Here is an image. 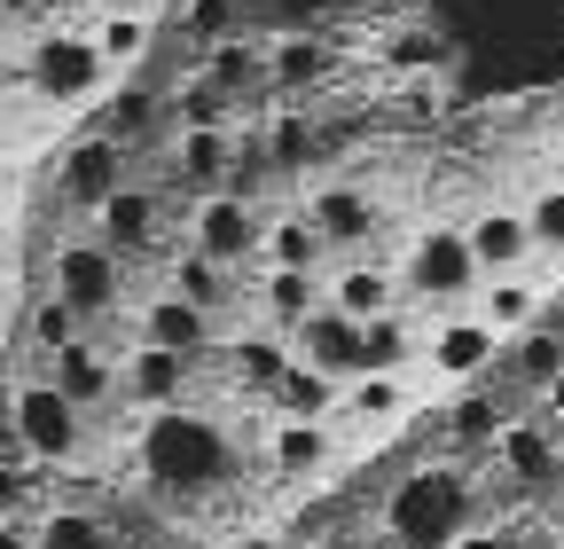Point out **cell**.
Instances as JSON below:
<instances>
[{
	"instance_id": "34",
	"label": "cell",
	"mask_w": 564,
	"mask_h": 549,
	"mask_svg": "<svg viewBox=\"0 0 564 549\" xmlns=\"http://www.w3.org/2000/svg\"><path fill=\"white\" fill-rule=\"evenodd\" d=\"M510 377L525 385V392H549L556 377H564V330H525V337H510Z\"/></svg>"
},
{
	"instance_id": "24",
	"label": "cell",
	"mask_w": 564,
	"mask_h": 549,
	"mask_svg": "<svg viewBox=\"0 0 564 549\" xmlns=\"http://www.w3.org/2000/svg\"><path fill=\"white\" fill-rule=\"evenodd\" d=\"M470 314L510 346V337H525L541 322V274H486L478 299H470Z\"/></svg>"
},
{
	"instance_id": "10",
	"label": "cell",
	"mask_w": 564,
	"mask_h": 549,
	"mask_svg": "<svg viewBox=\"0 0 564 549\" xmlns=\"http://www.w3.org/2000/svg\"><path fill=\"white\" fill-rule=\"evenodd\" d=\"M87 236L110 244L126 267H133V259H150V251L165 244V196H158L150 181H118V189L95 204V213H87Z\"/></svg>"
},
{
	"instance_id": "11",
	"label": "cell",
	"mask_w": 564,
	"mask_h": 549,
	"mask_svg": "<svg viewBox=\"0 0 564 549\" xmlns=\"http://www.w3.org/2000/svg\"><path fill=\"white\" fill-rule=\"evenodd\" d=\"M70 408H87V417H102V408H118V346L102 330H87V337H70L63 354H47V362H32Z\"/></svg>"
},
{
	"instance_id": "14",
	"label": "cell",
	"mask_w": 564,
	"mask_h": 549,
	"mask_svg": "<svg viewBox=\"0 0 564 549\" xmlns=\"http://www.w3.org/2000/svg\"><path fill=\"white\" fill-rule=\"evenodd\" d=\"M306 220L322 228V244L329 251H369L377 236H384V213H377V196L361 189V181H314L306 189Z\"/></svg>"
},
{
	"instance_id": "18",
	"label": "cell",
	"mask_w": 564,
	"mask_h": 549,
	"mask_svg": "<svg viewBox=\"0 0 564 549\" xmlns=\"http://www.w3.org/2000/svg\"><path fill=\"white\" fill-rule=\"evenodd\" d=\"M322 299H329L337 314H352V322H377V314L408 306V299H400V274H392L377 251H352V259L322 267Z\"/></svg>"
},
{
	"instance_id": "49",
	"label": "cell",
	"mask_w": 564,
	"mask_h": 549,
	"mask_svg": "<svg viewBox=\"0 0 564 549\" xmlns=\"http://www.w3.org/2000/svg\"><path fill=\"white\" fill-rule=\"evenodd\" d=\"M0 440H9V432H0Z\"/></svg>"
},
{
	"instance_id": "45",
	"label": "cell",
	"mask_w": 564,
	"mask_h": 549,
	"mask_svg": "<svg viewBox=\"0 0 564 549\" xmlns=\"http://www.w3.org/2000/svg\"><path fill=\"white\" fill-rule=\"evenodd\" d=\"M24 369H9V346H0V400H9V385H17Z\"/></svg>"
},
{
	"instance_id": "6",
	"label": "cell",
	"mask_w": 564,
	"mask_h": 549,
	"mask_svg": "<svg viewBox=\"0 0 564 549\" xmlns=\"http://www.w3.org/2000/svg\"><path fill=\"white\" fill-rule=\"evenodd\" d=\"M24 87H32L47 110H79V103H95V95L110 87V63L95 55L87 24H63V32H40V40L24 47Z\"/></svg>"
},
{
	"instance_id": "3",
	"label": "cell",
	"mask_w": 564,
	"mask_h": 549,
	"mask_svg": "<svg viewBox=\"0 0 564 549\" xmlns=\"http://www.w3.org/2000/svg\"><path fill=\"white\" fill-rule=\"evenodd\" d=\"M0 432L17 440V455H32V463H87V448H95V417L87 408H70L40 369H24L17 385H9V400H0Z\"/></svg>"
},
{
	"instance_id": "22",
	"label": "cell",
	"mask_w": 564,
	"mask_h": 549,
	"mask_svg": "<svg viewBox=\"0 0 564 549\" xmlns=\"http://www.w3.org/2000/svg\"><path fill=\"white\" fill-rule=\"evenodd\" d=\"M291 354L306 362V369H322V377H361V322H352V314H337L329 299L291 330Z\"/></svg>"
},
{
	"instance_id": "31",
	"label": "cell",
	"mask_w": 564,
	"mask_h": 549,
	"mask_svg": "<svg viewBox=\"0 0 564 549\" xmlns=\"http://www.w3.org/2000/svg\"><path fill=\"white\" fill-rule=\"evenodd\" d=\"M415 346H423L415 306H392V314L361 322V369H408L415 377Z\"/></svg>"
},
{
	"instance_id": "28",
	"label": "cell",
	"mask_w": 564,
	"mask_h": 549,
	"mask_svg": "<svg viewBox=\"0 0 564 549\" xmlns=\"http://www.w3.org/2000/svg\"><path fill=\"white\" fill-rule=\"evenodd\" d=\"M228 362H236V385H243L251 400H274V385L291 377V362H299V354H291V337H282V330L251 322L236 346H228Z\"/></svg>"
},
{
	"instance_id": "40",
	"label": "cell",
	"mask_w": 564,
	"mask_h": 549,
	"mask_svg": "<svg viewBox=\"0 0 564 549\" xmlns=\"http://www.w3.org/2000/svg\"><path fill=\"white\" fill-rule=\"evenodd\" d=\"M525 228H533V251H556L564 259V181H541L525 196Z\"/></svg>"
},
{
	"instance_id": "27",
	"label": "cell",
	"mask_w": 564,
	"mask_h": 549,
	"mask_svg": "<svg viewBox=\"0 0 564 549\" xmlns=\"http://www.w3.org/2000/svg\"><path fill=\"white\" fill-rule=\"evenodd\" d=\"M251 299H259V314H251V322H267V330L291 337V330L322 306V274H299V267H259Z\"/></svg>"
},
{
	"instance_id": "16",
	"label": "cell",
	"mask_w": 564,
	"mask_h": 549,
	"mask_svg": "<svg viewBox=\"0 0 564 549\" xmlns=\"http://www.w3.org/2000/svg\"><path fill=\"white\" fill-rule=\"evenodd\" d=\"M494 463H502V478L518 495H556L564 487V440H556V424L510 417L502 432H494Z\"/></svg>"
},
{
	"instance_id": "36",
	"label": "cell",
	"mask_w": 564,
	"mask_h": 549,
	"mask_svg": "<svg viewBox=\"0 0 564 549\" xmlns=\"http://www.w3.org/2000/svg\"><path fill=\"white\" fill-rule=\"evenodd\" d=\"M510 417H502V400L494 392H463L447 417H440V432H447V448H494V432H502Z\"/></svg>"
},
{
	"instance_id": "7",
	"label": "cell",
	"mask_w": 564,
	"mask_h": 549,
	"mask_svg": "<svg viewBox=\"0 0 564 549\" xmlns=\"http://www.w3.org/2000/svg\"><path fill=\"white\" fill-rule=\"evenodd\" d=\"M494 362H502V337H494L470 306H440L423 322V346H415V369L440 377V385H478Z\"/></svg>"
},
{
	"instance_id": "20",
	"label": "cell",
	"mask_w": 564,
	"mask_h": 549,
	"mask_svg": "<svg viewBox=\"0 0 564 549\" xmlns=\"http://www.w3.org/2000/svg\"><path fill=\"white\" fill-rule=\"evenodd\" d=\"M259 55H267V95H314L337 72V47L314 24H291V32L259 40Z\"/></svg>"
},
{
	"instance_id": "44",
	"label": "cell",
	"mask_w": 564,
	"mask_h": 549,
	"mask_svg": "<svg viewBox=\"0 0 564 549\" xmlns=\"http://www.w3.org/2000/svg\"><path fill=\"white\" fill-rule=\"evenodd\" d=\"M541 400H549V424H556V440H564V377H556V385H549Z\"/></svg>"
},
{
	"instance_id": "48",
	"label": "cell",
	"mask_w": 564,
	"mask_h": 549,
	"mask_svg": "<svg viewBox=\"0 0 564 549\" xmlns=\"http://www.w3.org/2000/svg\"><path fill=\"white\" fill-rule=\"evenodd\" d=\"M259 549H274V541H259Z\"/></svg>"
},
{
	"instance_id": "9",
	"label": "cell",
	"mask_w": 564,
	"mask_h": 549,
	"mask_svg": "<svg viewBox=\"0 0 564 549\" xmlns=\"http://www.w3.org/2000/svg\"><path fill=\"white\" fill-rule=\"evenodd\" d=\"M118 181H133V150L118 142V133L110 126H95V133H79V142H63V158H55V204H63V213H95V204L118 189Z\"/></svg>"
},
{
	"instance_id": "29",
	"label": "cell",
	"mask_w": 564,
	"mask_h": 549,
	"mask_svg": "<svg viewBox=\"0 0 564 549\" xmlns=\"http://www.w3.org/2000/svg\"><path fill=\"white\" fill-rule=\"evenodd\" d=\"M251 150H259L267 173H314V158H322V126H314L306 110H274Z\"/></svg>"
},
{
	"instance_id": "1",
	"label": "cell",
	"mask_w": 564,
	"mask_h": 549,
	"mask_svg": "<svg viewBox=\"0 0 564 549\" xmlns=\"http://www.w3.org/2000/svg\"><path fill=\"white\" fill-rule=\"evenodd\" d=\"M133 471L150 478V495H173V503H204L243 478V440L204 417V408H158V417H141L133 432Z\"/></svg>"
},
{
	"instance_id": "4",
	"label": "cell",
	"mask_w": 564,
	"mask_h": 549,
	"mask_svg": "<svg viewBox=\"0 0 564 549\" xmlns=\"http://www.w3.org/2000/svg\"><path fill=\"white\" fill-rule=\"evenodd\" d=\"M47 299H63L87 330H110L133 299H126V259L110 244H95L87 228H63L47 244Z\"/></svg>"
},
{
	"instance_id": "2",
	"label": "cell",
	"mask_w": 564,
	"mask_h": 549,
	"mask_svg": "<svg viewBox=\"0 0 564 549\" xmlns=\"http://www.w3.org/2000/svg\"><path fill=\"white\" fill-rule=\"evenodd\" d=\"M470 510H478V495H470L463 463H415L392 478L377 534H384V549H455L470 534Z\"/></svg>"
},
{
	"instance_id": "41",
	"label": "cell",
	"mask_w": 564,
	"mask_h": 549,
	"mask_svg": "<svg viewBox=\"0 0 564 549\" xmlns=\"http://www.w3.org/2000/svg\"><path fill=\"white\" fill-rule=\"evenodd\" d=\"M267 9H274V17H291V24H314L329 0H267Z\"/></svg>"
},
{
	"instance_id": "23",
	"label": "cell",
	"mask_w": 564,
	"mask_h": 549,
	"mask_svg": "<svg viewBox=\"0 0 564 549\" xmlns=\"http://www.w3.org/2000/svg\"><path fill=\"white\" fill-rule=\"evenodd\" d=\"M408 408H415L408 369H361V377L337 385V417L329 424H400Z\"/></svg>"
},
{
	"instance_id": "39",
	"label": "cell",
	"mask_w": 564,
	"mask_h": 549,
	"mask_svg": "<svg viewBox=\"0 0 564 549\" xmlns=\"http://www.w3.org/2000/svg\"><path fill=\"white\" fill-rule=\"evenodd\" d=\"M24 337H32V362H47V354H63V346H70V337H87V322L70 314L63 299H47V291H40V299H32V314H24Z\"/></svg>"
},
{
	"instance_id": "32",
	"label": "cell",
	"mask_w": 564,
	"mask_h": 549,
	"mask_svg": "<svg viewBox=\"0 0 564 549\" xmlns=\"http://www.w3.org/2000/svg\"><path fill=\"white\" fill-rule=\"evenodd\" d=\"M32 549H118V526L87 503H55V510H40Z\"/></svg>"
},
{
	"instance_id": "33",
	"label": "cell",
	"mask_w": 564,
	"mask_h": 549,
	"mask_svg": "<svg viewBox=\"0 0 564 549\" xmlns=\"http://www.w3.org/2000/svg\"><path fill=\"white\" fill-rule=\"evenodd\" d=\"M158 126H173V103H165V87H150V79L133 72V79L110 95V133H118V142L133 150V142H150Z\"/></svg>"
},
{
	"instance_id": "38",
	"label": "cell",
	"mask_w": 564,
	"mask_h": 549,
	"mask_svg": "<svg viewBox=\"0 0 564 549\" xmlns=\"http://www.w3.org/2000/svg\"><path fill=\"white\" fill-rule=\"evenodd\" d=\"M165 103H173V126H236V118H243V110H236L220 87H212L204 72H188V79H181Z\"/></svg>"
},
{
	"instance_id": "47",
	"label": "cell",
	"mask_w": 564,
	"mask_h": 549,
	"mask_svg": "<svg viewBox=\"0 0 564 549\" xmlns=\"http://www.w3.org/2000/svg\"><path fill=\"white\" fill-rule=\"evenodd\" d=\"M40 9H55V0H40Z\"/></svg>"
},
{
	"instance_id": "50",
	"label": "cell",
	"mask_w": 564,
	"mask_h": 549,
	"mask_svg": "<svg viewBox=\"0 0 564 549\" xmlns=\"http://www.w3.org/2000/svg\"><path fill=\"white\" fill-rule=\"evenodd\" d=\"M556 549H564V541H556Z\"/></svg>"
},
{
	"instance_id": "26",
	"label": "cell",
	"mask_w": 564,
	"mask_h": 549,
	"mask_svg": "<svg viewBox=\"0 0 564 549\" xmlns=\"http://www.w3.org/2000/svg\"><path fill=\"white\" fill-rule=\"evenodd\" d=\"M196 72L220 87L236 110H251V103L267 95V55H259L251 32H236V40H220V47H204V55H196Z\"/></svg>"
},
{
	"instance_id": "42",
	"label": "cell",
	"mask_w": 564,
	"mask_h": 549,
	"mask_svg": "<svg viewBox=\"0 0 564 549\" xmlns=\"http://www.w3.org/2000/svg\"><path fill=\"white\" fill-rule=\"evenodd\" d=\"M0 549H32V526H24V518H9V510H0Z\"/></svg>"
},
{
	"instance_id": "21",
	"label": "cell",
	"mask_w": 564,
	"mask_h": 549,
	"mask_svg": "<svg viewBox=\"0 0 564 549\" xmlns=\"http://www.w3.org/2000/svg\"><path fill=\"white\" fill-rule=\"evenodd\" d=\"M87 40L110 63V79H133L141 63H150V47H158V9H141V0H110V9L87 17Z\"/></svg>"
},
{
	"instance_id": "17",
	"label": "cell",
	"mask_w": 564,
	"mask_h": 549,
	"mask_svg": "<svg viewBox=\"0 0 564 549\" xmlns=\"http://www.w3.org/2000/svg\"><path fill=\"white\" fill-rule=\"evenodd\" d=\"M259 455L274 478H329L337 471V424H314V417H274L267 408V424H259Z\"/></svg>"
},
{
	"instance_id": "30",
	"label": "cell",
	"mask_w": 564,
	"mask_h": 549,
	"mask_svg": "<svg viewBox=\"0 0 564 549\" xmlns=\"http://www.w3.org/2000/svg\"><path fill=\"white\" fill-rule=\"evenodd\" d=\"M165 283H173L188 306H204L212 322H228V314H236V274H228V267H212V259L188 251V244L173 251V274H165Z\"/></svg>"
},
{
	"instance_id": "8",
	"label": "cell",
	"mask_w": 564,
	"mask_h": 549,
	"mask_svg": "<svg viewBox=\"0 0 564 549\" xmlns=\"http://www.w3.org/2000/svg\"><path fill=\"white\" fill-rule=\"evenodd\" d=\"M259 204H251V189H212V196H196L188 204V251H204L212 267H228V274H243V267H259Z\"/></svg>"
},
{
	"instance_id": "37",
	"label": "cell",
	"mask_w": 564,
	"mask_h": 549,
	"mask_svg": "<svg viewBox=\"0 0 564 549\" xmlns=\"http://www.w3.org/2000/svg\"><path fill=\"white\" fill-rule=\"evenodd\" d=\"M181 24H188V47L204 55V47H220V40L251 32V0H188Z\"/></svg>"
},
{
	"instance_id": "35",
	"label": "cell",
	"mask_w": 564,
	"mask_h": 549,
	"mask_svg": "<svg viewBox=\"0 0 564 549\" xmlns=\"http://www.w3.org/2000/svg\"><path fill=\"white\" fill-rule=\"evenodd\" d=\"M274 417H314V424H329L337 417V377H322V369H306V362H291V377L274 385Z\"/></svg>"
},
{
	"instance_id": "46",
	"label": "cell",
	"mask_w": 564,
	"mask_h": 549,
	"mask_svg": "<svg viewBox=\"0 0 564 549\" xmlns=\"http://www.w3.org/2000/svg\"><path fill=\"white\" fill-rule=\"evenodd\" d=\"M0 330H9V306H0ZM0 346H9V337H0Z\"/></svg>"
},
{
	"instance_id": "13",
	"label": "cell",
	"mask_w": 564,
	"mask_h": 549,
	"mask_svg": "<svg viewBox=\"0 0 564 549\" xmlns=\"http://www.w3.org/2000/svg\"><path fill=\"white\" fill-rule=\"evenodd\" d=\"M243 165H259V150L243 142L236 126H173V173H181V189H196V196L236 189Z\"/></svg>"
},
{
	"instance_id": "12",
	"label": "cell",
	"mask_w": 564,
	"mask_h": 549,
	"mask_svg": "<svg viewBox=\"0 0 564 549\" xmlns=\"http://www.w3.org/2000/svg\"><path fill=\"white\" fill-rule=\"evenodd\" d=\"M196 385V362L188 354H165L150 337H126L118 346V400L141 408V417H158V408H181Z\"/></svg>"
},
{
	"instance_id": "15",
	"label": "cell",
	"mask_w": 564,
	"mask_h": 549,
	"mask_svg": "<svg viewBox=\"0 0 564 549\" xmlns=\"http://www.w3.org/2000/svg\"><path fill=\"white\" fill-rule=\"evenodd\" d=\"M133 337H150V346H165V354L204 362L212 346H220V322H212L204 306H188L173 283H158V291H141V299H133Z\"/></svg>"
},
{
	"instance_id": "43",
	"label": "cell",
	"mask_w": 564,
	"mask_h": 549,
	"mask_svg": "<svg viewBox=\"0 0 564 549\" xmlns=\"http://www.w3.org/2000/svg\"><path fill=\"white\" fill-rule=\"evenodd\" d=\"M455 549H510V534H486V526H470V534H463Z\"/></svg>"
},
{
	"instance_id": "5",
	"label": "cell",
	"mask_w": 564,
	"mask_h": 549,
	"mask_svg": "<svg viewBox=\"0 0 564 549\" xmlns=\"http://www.w3.org/2000/svg\"><path fill=\"white\" fill-rule=\"evenodd\" d=\"M400 299L408 306H423V314H440V306H470L478 299V259H470V236L455 228V220H440V228H423L408 251H400Z\"/></svg>"
},
{
	"instance_id": "19",
	"label": "cell",
	"mask_w": 564,
	"mask_h": 549,
	"mask_svg": "<svg viewBox=\"0 0 564 549\" xmlns=\"http://www.w3.org/2000/svg\"><path fill=\"white\" fill-rule=\"evenodd\" d=\"M463 236H470L478 274H525V267L541 259V251H533V228H525V204H502V196H494L486 213H470Z\"/></svg>"
},
{
	"instance_id": "25",
	"label": "cell",
	"mask_w": 564,
	"mask_h": 549,
	"mask_svg": "<svg viewBox=\"0 0 564 549\" xmlns=\"http://www.w3.org/2000/svg\"><path fill=\"white\" fill-rule=\"evenodd\" d=\"M322 259H329V244H322V228L306 220V204H282V213H267V220H259V267H299V274H322Z\"/></svg>"
}]
</instances>
